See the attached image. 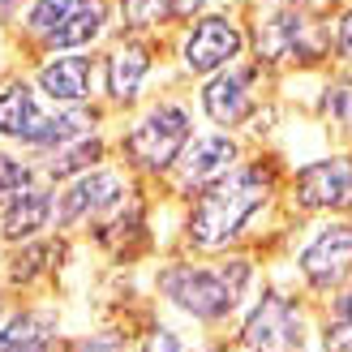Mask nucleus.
I'll list each match as a JSON object with an SVG mask.
<instances>
[{
    "instance_id": "24",
    "label": "nucleus",
    "mask_w": 352,
    "mask_h": 352,
    "mask_svg": "<svg viewBox=\"0 0 352 352\" xmlns=\"http://www.w3.org/2000/svg\"><path fill=\"white\" fill-rule=\"evenodd\" d=\"M331 47H336V56L344 65H352V9L336 22V34H331Z\"/></svg>"
},
{
    "instance_id": "5",
    "label": "nucleus",
    "mask_w": 352,
    "mask_h": 352,
    "mask_svg": "<svg viewBox=\"0 0 352 352\" xmlns=\"http://www.w3.org/2000/svg\"><path fill=\"white\" fill-rule=\"evenodd\" d=\"M112 22V0H26L22 34L43 52L95 47Z\"/></svg>"
},
{
    "instance_id": "10",
    "label": "nucleus",
    "mask_w": 352,
    "mask_h": 352,
    "mask_svg": "<svg viewBox=\"0 0 352 352\" xmlns=\"http://www.w3.org/2000/svg\"><path fill=\"white\" fill-rule=\"evenodd\" d=\"M245 352H305V314L279 288L262 292V301L245 314L241 327Z\"/></svg>"
},
{
    "instance_id": "13",
    "label": "nucleus",
    "mask_w": 352,
    "mask_h": 352,
    "mask_svg": "<svg viewBox=\"0 0 352 352\" xmlns=\"http://www.w3.org/2000/svg\"><path fill=\"white\" fill-rule=\"evenodd\" d=\"M95 78H99V60L91 56V47L47 52L39 60V69H34V91L52 108H86L95 99Z\"/></svg>"
},
{
    "instance_id": "8",
    "label": "nucleus",
    "mask_w": 352,
    "mask_h": 352,
    "mask_svg": "<svg viewBox=\"0 0 352 352\" xmlns=\"http://www.w3.org/2000/svg\"><path fill=\"white\" fill-rule=\"evenodd\" d=\"M245 47H250V39H245V26L232 13H202L189 17L181 43H176V60L189 78H210L232 60H241Z\"/></svg>"
},
{
    "instance_id": "21",
    "label": "nucleus",
    "mask_w": 352,
    "mask_h": 352,
    "mask_svg": "<svg viewBox=\"0 0 352 352\" xmlns=\"http://www.w3.org/2000/svg\"><path fill=\"white\" fill-rule=\"evenodd\" d=\"M30 181H39V172H34L22 155H9V151H0V202L9 198V193H17L22 185Z\"/></svg>"
},
{
    "instance_id": "1",
    "label": "nucleus",
    "mask_w": 352,
    "mask_h": 352,
    "mask_svg": "<svg viewBox=\"0 0 352 352\" xmlns=\"http://www.w3.org/2000/svg\"><path fill=\"white\" fill-rule=\"evenodd\" d=\"M275 189H279V168L271 160L232 164L223 176L198 189V202L185 215V245L198 254L228 250L254 223L258 210L275 198Z\"/></svg>"
},
{
    "instance_id": "6",
    "label": "nucleus",
    "mask_w": 352,
    "mask_h": 352,
    "mask_svg": "<svg viewBox=\"0 0 352 352\" xmlns=\"http://www.w3.org/2000/svg\"><path fill=\"white\" fill-rule=\"evenodd\" d=\"M189 138H193L189 108L176 103V99H160L125 129V138H120V155H125V164L133 172L164 176V172H172L176 155L185 151Z\"/></svg>"
},
{
    "instance_id": "27",
    "label": "nucleus",
    "mask_w": 352,
    "mask_h": 352,
    "mask_svg": "<svg viewBox=\"0 0 352 352\" xmlns=\"http://www.w3.org/2000/svg\"><path fill=\"white\" fill-rule=\"evenodd\" d=\"M22 0H0V13H9V9H17Z\"/></svg>"
},
{
    "instance_id": "20",
    "label": "nucleus",
    "mask_w": 352,
    "mask_h": 352,
    "mask_svg": "<svg viewBox=\"0 0 352 352\" xmlns=\"http://www.w3.org/2000/svg\"><path fill=\"white\" fill-rule=\"evenodd\" d=\"M322 116L336 129L352 133V78H340V82H331L322 91Z\"/></svg>"
},
{
    "instance_id": "11",
    "label": "nucleus",
    "mask_w": 352,
    "mask_h": 352,
    "mask_svg": "<svg viewBox=\"0 0 352 352\" xmlns=\"http://www.w3.org/2000/svg\"><path fill=\"white\" fill-rule=\"evenodd\" d=\"M296 271H301L305 288L309 292H340L348 279H352V223L336 219V223H322L314 232L301 254H296Z\"/></svg>"
},
{
    "instance_id": "3",
    "label": "nucleus",
    "mask_w": 352,
    "mask_h": 352,
    "mask_svg": "<svg viewBox=\"0 0 352 352\" xmlns=\"http://www.w3.org/2000/svg\"><path fill=\"white\" fill-rule=\"evenodd\" d=\"M86 129H95V116L86 108H43V95L34 91V82H0V138L5 142H17L26 151H52Z\"/></svg>"
},
{
    "instance_id": "28",
    "label": "nucleus",
    "mask_w": 352,
    "mask_h": 352,
    "mask_svg": "<svg viewBox=\"0 0 352 352\" xmlns=\"http://www.w3.org/2000/svg\"><path fill=\"white\" fill-rule=\"evenodd\" d=\"M258 5H301V0H258Z\"/></svg>"
},
{
    "instance_id": "23",
    "label": "nucleus",
    "mask_w": 352,
    "mask_h": 352,
    "mask_svg": "<svg viewBox=\"0 0 352 352\" xmlns=\"http://www.w3.org/2000/svg\"><path fill=\"white\" fill-rule=\"evenodd\" d=\"M138 352H185V340L172 327H151L142 336V344H138Z\"/></svg>"
},
{
    "instance_id": "22",
    "label": "nucleus",
    "mask_w": 352,
    "mask_h": 352,
    "mask_svg": "<svg viewBox=\"0 0 352 352\" xmlns=\"http://www.w3.org/2000/svg\"><path fill=\"white\" fill-rule=\"evenodd\" d=\"M322 348L327 352H352V314H331L322 327Z\"/></svg>"
},
{
    "instance_id": "2",
    "label": "nucleus",
    "mask_w": 352,
    "mask_h": 352,
    "mask_svg": "<svg viewBox=\"0 0 352 352\" xmlns=\"http://www.w3.org/2000/svg\"><path fill=\"white\" fill-rule=\"evenodd\" d=\"M254 284L250 258H223V262H168L155 275V292L172 309H181L193 322H228L245 305Z\"/></svg>"
},
{
    "instance_id": "19",
    "label": "nucleus",
    "mask_w": 352,
    "mask_h": 352,
    "mask_svg": "<svg viewBox=\"0 0 352 352\" xmlns=\"http://www.w3.org/2000/svg\"><path fill=\"white\" fill-rule=\"evenodd\" d=\"M112 9L129 34H151L172 22V0H112Z\"/></svg>"
},
{
    "instance_id": "15",
    "label": "nucleus",
    "mask_w": 352,
    "mask_h": 352,
    "mask_svg": "<svg viewBox=\"0 0 352 352\" xmlns=\"http://www.w3.org/2000/svg\"><path fill=\"white\" fill-rule=\"evenodd\" d=\"M232 164H241V142H236L228 129H219V133H198V138H189L185 151L176 155L172 172H176V185H181V189H193V193H198L202 185H210L215 176H223Z\"/></svg>"
},
{
    "instance_id": "25",
    "label": "nucleus",
    "mask_w": 352,
    "mask_h": 352,
    "mask_svg": "<svg viewBox=\"0 0 352 352\" xmlns=\"http://www.w3.org/2000/svg\"><path fill=\"white\" fill-rule=\"evenodd\" d=\"M78 352H125V340L103 331V336H86V340L78 344Z\"/></svg>"
},
{
    "instance_id": "17",
    "label": "nucleus",
    "mask_w": 352,
    "mask_h": 352,
    "mask_svg": "<svg viewBox=\"0 0 352 352\" xmlns=\"http://www.w3.org/2000/svg\"><path fill=\"white\" fill-rule=\"evenodd\" d=\"M43 160H39V172L43 181H56V185H65V181H74L78 172H91V168H99L103 164V155H108V142H103V133L99 129H86V133H78V138H69V142H60V146H52V151H39Z\"/></svg>"
},
{
    "instance_id": "12",
    "label": "nucleus",
    "mask_w": 352,
    "mask_h": 352,
    "mask_svg": "<svg viewBox=\"0 0 352 352\" xmlns=\"http://www.w3.org/2000/svg\"><path fill=\"white\" fill-rule=\"evenodd\" d=\"M267 74L258 60L254 65H241L232 60L228 69H219V74H210L202 82V91H198V103H202V116L210 120V125H219V129H241L245 120L254 116L258 108V95H254V82Z\"/></svg>"
},
{
    "instance_id": "26",
    "label": "nucleus",
    "mask_w": 352,
    "mask_h": 352,
    "mask_svg": "<svg viewBox=\"0 0 352 352\" xmlns=\"http://www.w3.org/2000/svg\"><path fill=\"white\" fill-rule=\"evenodd\" d=\"M5 318H9V296L0 292V322H5Z\"/></svg>"
},
{
    "instance_id": "9",
    "label": "nucleus",
    "mask_w": 352,
    "mask_h": 352,
    "mask_svg": "<svg viewBox=\"0 0 352 352\" xmlns=\"http://www.w3.org/2000/svg\"><path fill=\"white\" fill-rule=\"evenodd\" d=\"M288 198L301 215H352V155H327L296 168Z\"/></svg>"
},
{
    "instance_id": "18",
    "label": "nucleus",
    "mask_w": 352,
    "mask_h": 352,
    "mask_svg": "<svg viewBox=\"0 0 352 352\" xmlns=\"http://www.w3.org/2000/svg\"><path fill=\"white\" fill-rule=\"evenodd\" d=\"M56 245H47V241H22L17 245V254L9 258V279L13 284H22V288H30V284H39L43 275H52V267H56Z\"/></svg>"
},
{
    "instance_id": "16",
    "label": "nucleus",
    "mask_w": 352,
    "mask_h": 352,
    "mask_svg": "<svg viewBox=\"0 0 352 352\" xmlns=\"http://www.w3.org/2000/svg\"><path fill=\"white\" fill-rule=\"evenodd\" d=\"M52 202H56V193L39 181H30L17 193H9V198L0 202V241L22 245V241H34L39 232H47L52 228Z\"/></svg>"
},
{
    "instance_id": "4",
    "label": "nucleus",
    "mask_w": 352,
    "mask_h": 352,
    "mask_svg": "<svg viewBox=\"0 0 352 352\" xmlns=\"http://www.w3.org/2000/svg\"><path fill=\"white\" fill-rule=\"evenodd\" d=\"M245 39L254 43L262 69H305L331 52V30H322V22H314L296 5H271L267 13H258L254 34Z\"/></svg>"
},
{
    "instance_id": "7",
    "label": "nucleus",
    "mask_w": 352,
    "mask_h": 352,
    "mask_svg": "<svg viewBox=\"0 0 352 352\" xmlns=\"http://www.w3.org/2000/svg\"><path fill=\"white\" fill-rule=\"evenodd\" d=\"M133 189L116 168L99 164L91 172H78L74 181H65V189L52 202V223L56 232H74L82 223H108L120 206H129Z\"/></svg>"
},
{
    "instance_id": "14",
    "label": "nucleus",
    "mask_w": 352,
    "mask_h": 352,
    "mask_svg": "<svg viewBox=\"0 0 352 352\" xmlns=\"http://www.w3.org/2000/svg\"><path fill=\"white\" fill-rule=\"evenodd\" d=\"M151 69H155V56H151V47L138 39H120L108 56L99 60V78H103V95H108L112 108H133L138 99H142V86L151 78Z\"/></svg>"
}]
</instances>
